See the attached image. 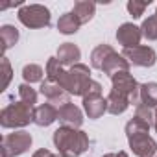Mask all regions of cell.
<instances>
[{"label":"cell","mask_w":157,"mask_h":157,"mask_svg":"<svg viewBox=\"0 0 157 157\" xmlns=\"http://www.w3.org/2000/svg\"><path fill=\"white\" fill-rule=\"evenodd\" d=\"M70 96H87V94H102V85L91 78V68L83 63L72 65L57 82Z\"/></svg>","instance_id":"obj_1"},{"label":"cell","mask_w":157,"mask_h":157,"mask_svg":"<svg viewBox=\"0 0 157 157\" xmlns=\"http://www.w3.org/2000/svg\"><path fill=\"white\" fill-rule=\"evenodd\" d=\"M54 146L61 157H78L89 150V137L85 131L61 126L54 131Z\"/></svg>","instance_id":"obj_2"},{"label":"cell","mask_w":157,"mask_h":157,"mask_svg":"<svg viewBox=\"0 0 157 157\" xmlns=\"http://www.w3.org/2000/svg\"><path fill=\"white\" fill-rule=\"evenodd\" d=\"M126 137L137 157H153L157 153V142L150 137V126L137 117L126 124Z\"/></svg>","instance_id":"obj_3"},{"label":"cell","mask_w":157,"mask_h":157,"mask_svg":"<svg viewBox=\"0 0 157 157\" xmlns=\"http://www.w3.org/2000/svg\"><path fill=\"white\" fill-rule=\"evenodd\" d=\"M35 118V105H30L26 102L10 104L0 111V126L2 128H24Z\"/></svg>","instance_id":"obj_4"},{"label":"cell","mask_w":157,"mask_h":157,"mask_svg":"<svg viewBox=\"0 0 157 157\" xmlns=\"http://www.w3.org/2000/svg\"><path fill=\"white\" fill-rule=\"evenodd\" d=\"M32 135L28 131H15L2 137L0 142V157H19L32 148Z\"/></svg>","instance_id":"obj_5"},{"label":"cell","mask_w":157,"mask_h":157,"mask_svg":"<svg viewBox=\"0 0 157 157\" xmlns=\"http://www.w3.org/2000/svg\"><path fill=\"white\" fill-rule=\"evenodd\" d=\"M17 17L26 28H32V30L48 28L50 26V19H52L50 17V10L41 6V4H24V6H21Z\"/></svg>","instance_id":"obj_6"},{"label":"cell","mask_w":157,"mask_h":157,"mask_svg":"<svg viewBox=\"0 0 157 157\" xmlns=\"http://www.w3.org/2000/svg\"><path fill=\"white\" fill-rule=\"evenodd\" d=\"M111 83H113V91L122 93L129 98V104H133L135 107L140 104V85L129 74V70H122L111 76Z\"/></svg>","instance_id":"obj_7"},{"label":"cell","mask_w":157,"mask_h":157,"mask_svg":"<svg viewBox=\"0 0 157 157\" xmlns=\"http://www.w3.org/2000/svg\"><path fill=\"white\" fill-rule=\"evenodd\" d=\"M122 56L129 61V65H135V67H153L157 61L155 50L144 44H139L135 48H124Z\"/></svg>","instance_id":"obj_8"},{"label":"cell","mask_w":157,"mask_h":157,"mask_svg":"<svg viewBox=\"0 0 157 157\" xmlns=\"http://www.w3.org/2000/svg\"><path fill=\"white\" fill-rule=\"evenodd\" d=\"M39 93L48 100V104L56 105L57 109H61L63 105L70 104V94H68L59 83H56V82H52V80H44V82L41 83Z\"/></svg>","instance_id":"obj_9"},{"label":"cell","mask_w":157,"mask_h":157,"mask_svg":"<svg viewBox=\"0 0 157 157\" xmlns=\"http://www.w3.org/2000/svg\"><path fill=\"white\" fill-rule=\"evenodd\" d=\"M140 39H142V32L133 22H124L117 30V41L118 44H122V48H135L139 46Z\"/></svg>","instance_id":"obj_10"},{"label":"cell","mask_w":157,"mask_h":157,"mask_svg":"<svg viewBox=\"0 0 157 157\" xmlns=\"http://www.w3.org/2000/svg\"><path fill=\"white\" fill-rule=\"evenodd\" d=\"M83 109L89 118L96 120L107 111V98H104L102 94H87L83 96Z\"/></svg>","instance_id":"obj_11"},{"label":"cell","mask_w":157,"mask_h":157,"mask_svg":"<svg viewBox=\"0 0 157 157\" xmlns=\"http://www.w3.org/2000/svg\"><path fill=\"white\" fill-rule=\"evenodd\" d=\"M57 120H59L63 126L80 129V126L83 124V113H82L80 107H76L74 104H67V105H63V107L59 109Z\"/></svg>","instance_id":"obj_12"},{"label":"cell","mask_w":157,"mask_h":157,"mask_svg":"<svg viewBox=\"0 0 157 157\" xmlns=\"http://www.w3.org/2000/svg\"><path fill=\"white\" fill-rule=\"evenodd\" d=\"M57 59H59V63L65 67H72V65H78V61H80V57H82V52H80V48H78L74 43H63L59 48H57V56H56Z\"/></svg>","instance_id":"obj_13"},{"label":"cell","mask_w":157,"mask_h":157,"mask_svg":"<svg viewBox=\"0 0 157 157\" xmlns=\"http://www.w3.org/2000/svg\"><path fill=\"white\" fill-rule=\"evenodd\" d=\"M57 115H59V109L52 104H43L39 107H35V118L33 122L41 128H46L50 124H54L57 120Z\"/></svg>","instance_id":"obj_14"},{"label":"cell","mask_w":157,"mask_h":157,"mask_svg":"<svg viewBox=\"0 0 157 157\" xmlns=\"http://www.w3.org/2000/svg\"><path fill=\"white\" fill-rule=\"evenodd\" d=\"M128 107H129V98L111 89V93L107 94V111L111 115H122Z\"/></svg>","instance_id":"obj_15"},{"label":"cell","mask_w":157,"mask_h":157,"mask_svg":"<svg viewBox=\"0 0 157 157\" xmlns=\"http://www.w3.org/2000/svg\"><path fill=\"white\" fill-rule=\"evenodd\" d=\"M122 70H129V61L122 56V54H113L102 67V72L107 74V76H115L117 72H122Z\"/></svg>","instance_id":"obj_16"},{"label":"cell","mask_w":157,"mask_h":157,"mask_svg":"<svg viewBox=\"0 0 157 157\" xmlns=\"http://www.w3.org/2000/svg\"><path fill=\"white\" fill-rule=\"evenodd\" d=\"M80 26H82L80 19H78L72 11L63 13V15L59 17V21H57V30H59V33H63V35H72V33H76L78 30H80Z\"/></svg>","instance_id":"obj_17"},{"label":"cell","mask_w":157,"mask_h":157,"mask_svg":"<svg viewBox=\"0 0 157 157\" xmlns=\"http://www.w3.org/2000/svg\"><path fill=\"white\" fill-rule=\"evenodd\" d=\"M94 11H96V4L94 2H89V0H80V2H76L74 4V10H72V13L80 19L82 24H87L94 17Z\"/></svg>","instance_id":"obj_18"},{"label":"cell","mask_w":157,"mask_h":157,"mask_svg":"<svg viewBox=\"0 0 157 157\" xmlns=\"http://www.w3.org/2000/svg\"><path fill=\"white\" fill-rule=\"evenodd\" d=\"M113 54H115V50H113L111 44H98V46L91 52V65H93V68L102 70L104 63H105Z\"/></svg>","instance_id":"obj_19"},{"label":"cell","mask_w":157,"mask_h":157,"mask_svg":"<svg viewBox=\"0 0 157 157\" xmlns=\"http://www.w3.org/2000/svg\"><path fill=\"white\" fill-rule=\"evenodd\" d=\"M19 41V30L11 24H4L0 28V43H2V56L11 48L15 46Z\"/></svg>","instance_id":"obj_20"},{"label":"cell","mask_w":157,"mask_h":157,"mask_svg":"<svg viewBox=\"0 0 157 157\" xmlns=\"http://www.w3.org/2000/svg\"><path fill=\"white\" fill-rule=\"evenodd\" d=\"M140 104L151 109L157 107V83L155 82H148L140 85Z\"/></svg>","instance_id":"obj_21"},{"label":"cell","mask_w":157,"mask_h":157,"mask_svg":"<svg viewBox=\"0 0 157 157\" xmlns=\"http://www.w3.org/2000/svg\"><path fill=\"white\" fill-rule=\"evenodd\" d=\"M43 76H44V70L41 65H35V63H28L22 67V78L26 83H43Z\"/></svg>","instance_id":"obj_22"},{"label":"cell","mask_w":157,"mask_h":157,"mask_svg":"<svg viewBox=\"0 0 157 157\" xmlns=\"http://www.w3.org/2000/svg\"><path fill=\"white\" fill-rule=\"evenodd\" d=\"M63 74H65V70H63V65L59 63V59L57 57H50L46 61V76H48V80L57 83Z\"/></svg>","instance_id":"obj_23"},{"label":"cell","mask_w":157,"mask_h":157,"mask_svg":"<svg viewBox=\"0 0 157 157\" xmlns=\"http://www.w3.org/2000/svg\"><path fill=\"white\" fill-rule=\"evenodd\" d=\"M140 32H142V37H146L148 41H157V17L155 15L148 17L142 22Z\"/></svg>","instance_id":"obj_24"},{"label":"cell","mask_w":157,"mask_h":157,"mask_svg":"<svg viewBox=\"0 0 157 157\" xmlns=\"http://www.w3.org/2000/svg\"><path fill=\"white\" fill-rule=\"evenodd\" d=\"M19 96H21V102H26V104H30V105H35V104H37V91L32 89L30 83L19 85Z\"/></svg>","instance_id":"obj_25"},{"label":"cell","mask_w":157,"mask_h":157,"mask_svg":"<svg viewBox=\"0 0 157 157\" xmlns=\"http://www.w3.org/2000/svg\"><path fill=\"white\" fill-rule=\"evenodd\" d=\"M135 117H137L139 120L146 122L148 126L155 124V113L151 111V107H148V105H144V104H139V105L135 107Z\"/></svg>","instance_id":"obj_26"},{"label":"cell","mask_w":157,"mask_h":157,"mask_svg":"<svg viewBox=\"0 0 157 157\" xmlns=\"http://www.w3.org/2000/svg\"><path fill=\"white\" fill-rule=\"evenodd\" d=\"M150 6V0L148 2H139V0H129L128 2V11H129V15L133 17V19H139V17H142V13H144V10Z\"/></svg>","instance_id":"obj_27"},{"label":"cell","mask_w":157,"mask_h":157,"mask_svg":"<svg viewBox=\"0 0 157 157\" xmlns=\"http://www.w3.org/2000/svg\"><path fill=\"white\" fill-rule=\"evenodd\" d=\"M0 63H2V91H4V89H8V85L11 82L13 70H11V65H10L6 56H2V61H0Z\"/></svg>","instance_id":"obj_28"},{"label":"cell","mask_w":157,"mask_h":157,"mask_svg":"<svg viewBox=\"0 0 157 157\" xmlns=\"http://www.w3.org/2000/svg\"><path fill=\"white\" fill-rule=\"evenodd\" d=\"M32 157H59V155H54L50 150H44V148H41V150H37Z\"/></svg>","instance_id":"obj_29"},{"label":"cell","mask_w":157,"mask_h":157,"mask_svg":"<svg viewBox=\"0 0 157 157\" xmlns=\"http://www.w3.org/2000/svg\"><path fill=\"white\" fill-rule=\"evenodd\" d=\"M104 157H128L126 151H115V153H105Z\"/></svg>","instance_id":"obj_30"},{"label":"cell","mask_w":157,"mask_h":157,"mask_svg":"<svg viewBox=\"0 0 157 157\" xmlns=\"http://www.w3.org/2000/svg\"><path fill=\"white\" fill-rule=\"evenodd\" d=\"M153 128H155V131H157V109H155V124H153Z\"/></svg>","instance_id":"obj_31"},{"label":"cell","mask_w":157,"mask_h":157,"mask_svg":"<svg viewBox=\"0 0 157 157\" xmlns=\"http://www.w3.org/2000/svg\"><path fill=\"white\" fill-rule=\"evenodd\" d=\"M155 17H157V10H155Z\"/></svg>","instance_id":"obj_32"},{"label":"cell","mask_w":157,"mask_h":157,"mask_svg":"<svg viewBox=\"0 0 157 157\" xmlns=\"http://www.w3.org/2000/svg\"><path fill=\"white\" fill-rule=\"evenodd\" d=\"M155 157H157V155H155Z\"/></svg>","instance_id":"obj_33"}]
</instances>
